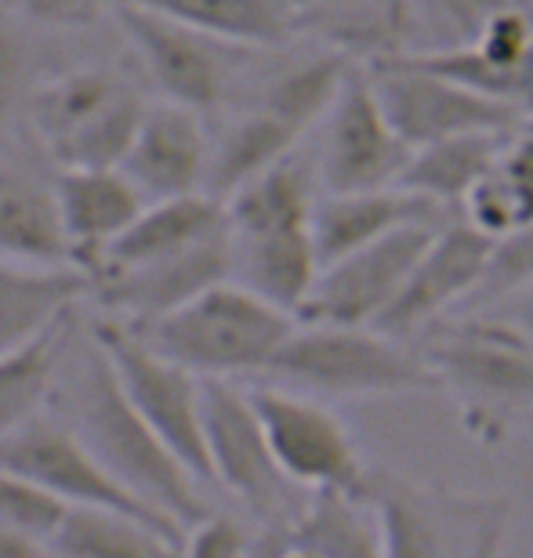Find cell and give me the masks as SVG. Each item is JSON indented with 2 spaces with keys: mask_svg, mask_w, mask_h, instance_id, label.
<instances>
[{
  "mask_svg": "<svg viewBox=\"0 0 533 558\" xmlns=\"http://www.w3.org/2000/svg\"><path fill=\"white\" fill-rule=\"evenodd\" d=\"M371 500L388 558H494L512 537L516 505L508 494H480L447 483L374 468Z\"/></svg>",
  "mask_w": 533,
  "mask_h": 558,
  "instance_id": "cell-4",
  "label": "cell"
},
{
  "mask_svg": "<svg viewBox=\"0 0 533 558\" xmlns=\"http://www.w3.org/2000/svg\"><path fill=\"white\" fill-rule=\"evenodd\" d=\"M298 142L302 138H298L280 117H272L269 109L254 102L247 113L232 120L226 128V135L215 142L207 193L218 199H229L240 185H247L251 178H258L262 171H269V167L287 160Z\"/></svg>",
  "mask_w": 533,
  "mask_h": 558,
  "instance_id": "cell-29",
  "label": "cell"
},
{
  "mask_svg": "<svg viewBox=\"0 0 533 558\" xmlns=\"http://www.w3.org/2000/svg\"><path fill=\"white\" fill-rule=\"evenodd\" d=\"M414 149L392 128L371 70L352 62L341 92L324 117L316 182L324 193H360V189L399 185Z\"/></svg>",
  "mask_w": 533,
  "mask_h": 558,
  "instance_id": "cell-13",
  "label": "cell"
},
{
  "mask_svg": "<svg viewBox=\"0 0 533 558\" xmlns=\"http://www.w3.org/2000/svg\"><path fill=\"white\" fill-rule=\"evenodd\" d=\"M392 128L410 149L464 135V131H505L523 124V113L453 76L432 70L414 51L366 65Z\"/></svg>",
  "mask_w": 533,
  "mask_h": 558,
  "instance_id": "cell-11",
  "label": "cell"
},
{
  "mask_svg": "<svg viewBox=\"0 0 533 558\" xmlns=\"http://www.w3.org/2000/svg\"><path fill=\"white\" fill-rule=\"evenodd\" d=\"M73 265L95 276L106 251L149 204L146 193L120 167H65L54 182Z\"/></svg>",
  "mask_w": 533,
  "mask_h": 558,
  "instance_id": "cell-20",
  "label": "cell"
},
{
  "mask_svg": "<svg viewBox=\"0 0 533 558\" xmlns=\"http://www.w3.org/2000/svg\"><path fill=\"white\" fill-rule=\"evenodd\" d=\"M109 15L117 19L120 33L135 48L142 70L149 73L157 92L196 113H210L221 106L237 62L254 51L199 33L163 11L128 4V0H117Z\"/></svg>",
  "mask_w": 533,
  "mask_h": 558,
  "instance_id": "cell-12",
  "label": "cell"
},
{
  "mask_svg": "<svg viewBox=\"0 0 533 558\" xmlns=\"http://www.w3.org/2000/svg\"><path fill=\"white\" fill-rule=\"evenodd\" d=\"M313 171L294 153L226 199L232 279L294 316L324 269L313 236Z\"/></svg>",
  "mask_w": 533,
  "mask_h": 558,
  "instance_id": "cell-3",
  "label": "cell"
},
{
  "mask_svg": "<svg viewBox=\"0 0 533 558\" xmlns=\"http://www.w3.org/2000/svg\"><path fill=\"white\" fill-rule=\"evenodd\" d=\"M251 399L262 414L276 461L294 486L363 494L371 464L355 446L349 424L324 399L276 381L254 385Z\"/></svg>",
  "mask_w": 533,
  "mask_h": 558,
  "instance_id": "cell-10",
  "label": "cell"
},
{
  "mask_svg": "<svg viewBox=\"0 0 533 558\" xmlns=\"http://www.w3.org/2000/svg\"><path fill=\"white\" fill-rule=\"evenodd\" d=\"M483 308H497L501 316L516 319L519 327H523L533 338V283H526L523 290H516V294H508L505 301H497V305H483Z\"/></svg>",
  "mask_w": 533,
  "mask_h": 558,
  "instance_id": "cell-38",
  "label": "cell"
},
{
  "mask_svg": "<svg viewBox=\"0 0 533 558\" xmlns=\"http://www.w3.org/2000/svg\"><path fill=\"white\" fill-rule=\"evenodd\" d=\"M117 0H15L19 15L48 29H84L113 11Z\"/></svg>",
  "mask_w": 533,
  "mask_h": 558,
  "instance_id": "cell-37",
  "label": "cell"
},
{
  "mask_svg": "<svg viewBox=\"0 0 533 558\" xmlns=\"http://www.w3.org/2000/svg\"><path fill=\"white\" fill-rule=\"evenodd\" d=\"M65 407H70V428L92 446L98 461L142 500L182 522V530L210 511L199 494L204 483L135 410L95 333L70 371Z\"/></svg>",
  "mask_w": 533,
  "mask_h": 558,
  "instance_id": "cell-2",
  "label": "cell"
},
{
  "mask_svg": "<svg viewBox=\"0 0 533 558\" xmlns=\"http://www.w3.org/2000/svg\"><path fill=\"white\" fill-rule=\"evenodd\" d=\"M65 515H70V505L59 494L15 468H0V522L4 526L26 533L51 551Z\"/></svg>",
  "mask_w": 533,
  "mask_h": 558,
  "instance_id": "cell-33",
  "label": "cell"
},
{
  "mask_svg": "<svg viewBox=\"0 0 533 558\" xmlns=\"http://www.w3.org/2000/svg\"><path fill=\"white\" fill-rule=\"evenodd\" d=\"M240 48H283L298 29L291 0H128Z\"/></svg>",
  "mask_w": 533,
  "mask_h": 558,
  "instance_id": "cell-27",
  "label": "cell"
},
{
  "mask_svg": "<svg viewBox=\"0 0 533 558\" xmlns=\"http://www.w3.org/2000/svg\"><path fill=\"white\" fill-rule=\"evenodd\" d=\"M0 468H15V472L37 478L59 494L65 505H95V508H120L131 515L153 522L163 533L185 548V530L182 522L163 515L160 508H153L149 500H142L135 489H128L109 468L98 461L95 450L76 435L70 424L62 421H44L33 417L26 428L0 439Z\"/></svg>",
  "mask_w": 533,
  "mask_h": 558,
  "instance_id": "cell-14",
  "label": "cell"
},
{
  "mask_svg": "<svg viewBox=\"0 0 533 558\" xmlns=\"http://www.w3.org/2000/svg\"><path fill=\"white\" fill-rule=\"evenodd\" d=\"M291 4H294V8H298V11H302V8H305V4H308V0H291Z\"/></svg>",
  "mask_w": 533,
  "mask_h": 558,
  "instance_id": "cell-40",
  "label": "cell"
},
{
  "mask_svg": "<svg viewBox=\"0 0 533 558\" xmlns=\"http://www.w3.org/2000/svg\"><path fill=\"white\" fill-rule=\"evenodd\" d=\"M254 533H247L232 515H221V511H207L204 519H196L193 526L185 530V548L189 555H207V558H229V555H243L251 551Z\"/></svg>",
  "mask_w": 533,
  "mask_h": 558,
  "instance_id": "cell-36",
  "label": "cell"
},
{
  "mask_svg": "<svg viewBox=\"0 0 533 558\" xmlns=\"http://www.w3.org/2000/svg\"><path fill=\"white\" fill-rule=\"evenodd\" d=\"M464 435L501 446L533 417V338L497 308H464L414 341Z\"/></svg>",
  "mask_w": 533,
  "mask_h": 558,
  "instance_id": "cell-1",
  "label": "cell"
},
{
  "mask_svg": "<svg viewBox=\"0 0 533 558\" xmlns=\"http://www.w3.org/2000/svg\"><path fill=\"white\" fill-rule=\"evenodd\" d=\"M149 102L124 76L84 65L33 87L26 117L48 156L65 167H120Z\"/></svg>",
  "mask_w": 533,
  "mask_h": 558,
  "instance_id": "cell-7",
  "label": "cell"
},
{
  "mask_svg": "<svg viewBox=\"0 0 533 558\" xmlns=\"http://www.w3.org/2000/svg\"><path fill=\"white\" fill-rule=\"evenodd\" d=\"M298 29L363 65L417 48L414 0H308L298 11Z\"/></svg>",
  "mask_w": 533,
  "mask_h": 558,
  "instance_id": "cell-22",
  "label": "cell"
},
{
  "mask_svg": "<svg viewBox=\"0 0 533 558\" xmlns=\"http://www.w3.org/2000/svg\"><path fill=\"white\" fill-rule=\"evenodd\" d=\"M226 229H229L226 199H218L210 193L149 199V204L142 207V215L113 240V247L106 251V262L98 272L131 269V265L171 258V254H182V251L196 247V243L218 236V232H226Z\"/></svg>",
  "mask_w": 533,
  "mask_h": 558,
  "instance_id": "cell-24",
  "label": "cell"
},
{
  "mask_svg": "<svg viewBox=\"0 0 533 558\" xmlns=\"http://www.w3.org/2000/svg\"><path fill=\"white\" fill-rule=\"evenodd\" d=\"M22 555H51L40 541L26 537V533L11 530L0 522V558H22Z\"/></svg>",
  "mask_w": 533,
  "mask_h": 558,
  "instance_id": "cell-39",
  "label": "cell"
},
{
  "mask_svg": "<svg viewBox=\"0 0 533 558\" xmlns=\"http://www.w3.org/2000/svg\"><path fill=\"white\" fill-rule=\"evenodd\" d=\"M490 236H483L461 215H453L447 226L436 229V236L428 240L417 265L410 269L403 290L374 327L414 344L439 319L472 305L486 279V269H490Z\"/></svg>",
  "mask_w": 533,
  "mask_h": 558,
  "instance_id": "cell-16",
  "label": "cell"
},
{
  "mask_svg": "<svg viewBox=\"0 0 533 558\" xmlns=\"http://www.w3.org/2000/svg\"><path fill=\"white\" fill-rule=\"evenodd\" d=\"M92 333L106 349L120 377V388L128 392L138 414L182 457L199 483L215 486L204 439V377L185 371L182 363L168 360V355L153 352L124 319L95 323Z\"/></svg>",
  "mask_w": 533,
  "mask_h": 558,
  "instance_id": "cell-8",
  "label": "cell"
},
{
  "mask_svg": "<svg viewBox=\"0 0 533 558\" xmlns=\"http://www.w3.org/2000/svg\"><path fill=\"white\" fill-rule=\"evenodd\" d=\"M199 117L204 113L178 106L171 98L146 109L138 135L131 142L124 163H120V171L146 193V199L207 193L215 145L207 142Z\"/></svg>",
  "mask_w": 533,
  "mask_h": 558,
  "instance_id": "cell-18",
  "label": "cell"
},
{
  "mask_svg": "<svg viewBox=\"0 0 533 558\" xmlns=\"http://www.w3.org/2000/svg\"><path fill=\"white\" fill-rule=\"evenodd\" d=\"M251 551L308 555V558H374L385 555L381 526L363 494L349 489H308L287 519L262 522Z\"/></svg>",
  "mask_w": 533,
  "mask_h": 558,
  "instance_id": "cell-19",
  "label": "cell"
},
{
  "mask_svg": "<svg viewBox=\"0 0 533 558\" xmlns=\"http://www.w3.org/2000/svg\"><path fill=\"white\" fill-rule=\"evenodd\" d=\"M182 551L171 533H163L153 522L131 515L120 508L76 505L65 515L59 537L51 544V555L70 558H142V555H174Z\"/></svg>",
  "mask_w": 533,
  "mask_h": 558,
  "instance_id": "cell-30",
  "label": "cell"
},
{
  "mask_svg": "<svg viewBox=\"0 0 533 558\" xmlns=\"http://www.w3.org/2000/svg\"><path fill=\"white\" fill-rule=\"evenodd\" d=\"M526 283H533V221L523 229L508 232V236H501V240H494L490 269H486L480 294H475V301L469 308L497 305V301H505L508 294L523 290Z\"/></svg>",
  "mask_w": 533,
  "mask_h": 558,
  "instance_id": "cell-34",
  "label": "cell"
},
{
  "mask_svg": "<svg viewBox=\"0 0 533 558\" xmlns=\"http://www.w3.org/2000/svg\"><path fill=\"white\" fill-rule=\"evenodd\" d=\"M269 381L319 399H392L436 392L417 344L377 327L298 319L291 338L265 366Z\"/></svg>",
  "mask_w": 533,
  "mask_h": 558,
  "instance_id": "cell-6",
  "label": "cell"
},
{
  "mask_svg": "<svg viewBox=\"0 0 533 558\" xmlns=\"http://www.w3.org/2000/svg\"><path fill=\"white\" fill-rule=\"evenodd\" d=\"M29 48L15 19L0 8V135L15 124L19 113H26L29 102Z\"/></svg>",
  "mask_w": 533,
  "mask_h": 558,
  "instance_id": "cell-35",
  "label": "cell"
},
{
  "mask_svg": "<svg viewBox=\"0 0 533 558\" xmlns=\"http://www.w3.org/2000/svg\"><path fill=\"white\" fill-rule=\"evenodd\" d=\"M221 279H232L229 229L182 254H171V258L98 272L92 279V294L113 319L146 323L193 301Z\"/></svg>",
  "mask_w": 533,
  "mask_h": 558,
  "instance_id": "cell-17",
  "label": "cell"
},
{
  "mask_svg": "<svg viewBox=\"0 0 533 558\" xmlns=\"http://www.w3.org/2000/svg\"><path fill=\"white\" fill-rule=\"evenodd\" d=\"M0 258L73 265L54 185H44L11 160H0Z\"/></svg>",
  "mask_w": 533,
  "mask_h": 558,
  "instance_id": "cell-25",
  "label": "cell"
},
{
  "mask_svg": "<svg viewBox=\"0 0 533 558\" xmlns=\"http://www.w3.org/2000/svg\"><path fill=\"white\" fill-rule=\"evenodd\" d=\"M530 8L533 0H414L417 15V48L414 51H443L472 44L486 22L501 11Z\"/></svg>",
  "mask_w": 533,
  "mask_h": 558,
  "instance_id": "cell-32",
  "label": "cell"
},
{
  "mask_svg": "<svg viewBox=\"0 0 533 558\" xmlns=\"http://www.w3.org/2000/svg\"><path fill=\"white\" fill-rule=\"evenodd\" d=\"M204 439L215 486L237 497L258 522L291 515L294 483L276 461L251 388L232 385V377H204Z\"/></svg>",
  "mask_w": 533,
  "mask_h": 558,
  "instance_id": "cell-9",
  "label": "cell"
},
{
  "mask_svg": "<svg viewBox=\"0 0 533 558\" xmlns=\"http://www.w3.org/2000/svg\"><path fill=\"white\" fill-rule=\"evenodd\" d=\"M458 215L490 240L533 221V128L519 124L508 135L497 163L464 196Z\"/></svg>",
  "mask_w": 533,
  "mask_h": 558,
  "instance_id": "cell-28",
  "label": "cell"
},
{
  "mask_svg": "<svg viewBox=\"0 0 533 558\" xmlns=\"http://www.w3.org/2000/svg\"><path fill=\"white\" fill-rule=\"evenodd\" d=\"M516 128L505 131H464V135H450L439 142H428L414 149L399 185L414 189V193L428 196L432 204L447 207L450 215H458L464 196L480 185V178L490 171L501 156L508 135Z\"/></svg>",
  "mask_w": 533,
  "mask_h": 558,
  "instance_id": "cell-26",
  "label": "cell"
},
{
  "mask_svg": "<svg viewBox=\"0 0 533 558\" xmlns=\"http://www.w3.org/2000/svg\"><path fill=\"white\" fill-rule=\"evenodd\" d=\"M447 207L432 204L428 196L407 185L360 189V193H319L313 210V236L319 265L346 258L349 251L388 236V232L417 226V221H447Z\"/></svg>",
  "mask_w": 533,
  "mask_h": 558,
  "instance_id": "cell-21",
  "label": "cell"
},
{
  "mask_svg": "<svg viewBox=\"0 0 533 558\" xmlns=\"http://www.w3.org/2000/svg\"><path fill=\"white\" fill-rule=\"evenodd\" d=\"M92 294V276L76 265H26L0 258V355L22 349Z\"/></svg>",
  "mask_w": 533,
  "mask_h": 558,
  "instance_id": "cell-23",
  "label": "cell"
},
{
  "mask_svg": "<svg viewBox=\"0 0 533 558\" xmlns=\"http://www.w3.org/2000/svg\"><path fill=\"white\" fill-rule=\"evenodd\" d=\"M450 221V218H447ZM447 221H417L388 236L349 251L319 269L313 290H308L298 319L308 323H349V327H374L403 290L410 269L417 265L421 251Z\"/></svg>",
  "mask_w": 533,
  "mask_h": 558,
  "instance_id": "cell-15",
  "label": "cell"
},
{
  "mask_svg": "<svg viewBox=\"0 0 533 558\" xmlns=\"http://www.w3.org/2000/svg\"><path fill=\"white\" fill-rule=\"evenodd\" d=\"M128 327L153 352L199 377H262L298 327V316L240 279H221L185 305Z\"/></svg>",
  "mask_w": 533,
  "mask_h": 558,
  "instance_id": "cell-5",
  "label": "cell"
},
{
  "mask_svg": "<svg viewBox=\"0 0 533 558\" xmlns=\"http://www.w3.org/2000/svg\"><path fill=\"white\" fill-rule=\"evenodd\" d=\"M70 316L29 344H22V349L0 355V439L26 428L51 403L65 355V323H70Z\"/></svg>",
  "mask_w": 533,
  "mask_h": 558,
  "instance_id": "cell-31",
  "label": "cell"
}]
</instances>
